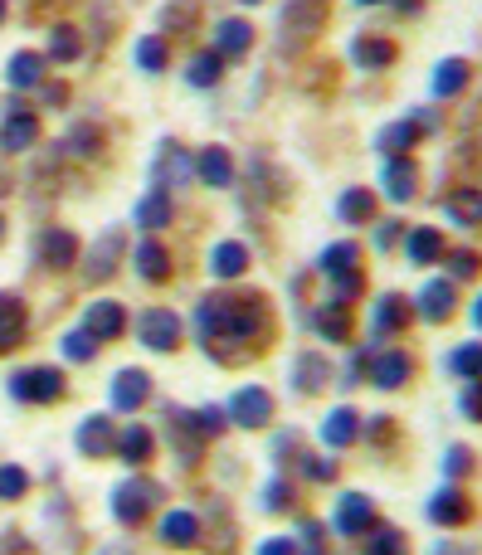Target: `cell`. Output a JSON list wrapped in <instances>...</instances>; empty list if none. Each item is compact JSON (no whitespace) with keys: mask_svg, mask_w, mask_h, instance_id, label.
Segmentation results:
<instances>
[{"mask_svg":"<svg viewBox=\"0 0 482 555\" xmlns=\"http://www.w3.org/2000/svg\"><path fill=\"white\" fill-rule=\"evenodd\" d=\"M10 390L20 395V400H39V405H49V400H59L64 395V375L49 366H35V370H20L15 380H10Z\"/></svg>","mask_w":482,"mask_h":555,"instance_id":"obj_1","label":"cell"},{"mask_svg":"<svg viewBox=\"0 0 482 555\" xmlns=\"http://www.w3.org/2000/svg\"><path fill=\"white\" fill-rule=\"evenodd\" d=\"M156 502V487H151L147 478H127L117 492H112V512H117V521H142L147 517V507Z\"/></svg>","mask_w":482,"mask_h":555,"instance_id":"obj_2","label":"cell"},{"mask_svg":"<svg viewBox=\"0 0 482 555\" xmlns=\"http://www.w3.org/2000/svg\"><path fill=\"white\" fill-rule=\"evenodd\" d=\"M142 341H147L151 351H176L181 346V322L171 317V312H142Z\"/></svg>","mask_w":482,"mask_h":555,"instance_id":"obj_3","label":"cell"},{"mask_svg":"<svg viewBox=\"0 0 482 555\" xmlns=\"http://www.w3.org/2000/svg\"><path fill=\"white\" fill-rule=\"evenodd\" d=\"M366 526H375L371 502H366L361 492L341 497V507H336V531H341V536H356V531H366Z\"/></svg>","mask_w":482,"mask_h":555,"instance_id":"obj_4","label":"cell"},{"mask_svg":"<svg viewBox=\"0 0 482 555\" xmlns=\"http://www.w3.org/2000/svg\"><path fill=\"white\" fill-rule=\"evenodd\" d=\"M229 414H234L244 429H259L263 419L273 414V405H268V395H263V390H239V395H234V405H229Z\"/></svg>","mask_w":482,"mask_h":555,"instance_id":"obj_5","label":"cell"},{"mask_svg":"<svg viewBox=\"0 0 482 555\" xmlns=\"http://www.w3.org/2000/svg\"><path fill=\"white\" fill-rule=\"evenodd\" d=\"M147 390H151V380L142 375V370H122V375L112 380V405H117V409H137L142 400H147Z\"/></svg>","mask_w":482,"mask_h":555,"instance_id":"obj_6","label":"cell"},{"mask_svg":"<svg viewBox=\"0 0 482 555\" xmlns=\"http://www.w3.org/2000/svg\"><path fill=\"white\" fill-rule=\"evenodd\" d=\"M20 336H25V307H20V297L0 293V351L20 346Z\"/></svg>","mask_w":482,"mask_h":555,"instance_id":"obj_7","label":"cell"},{"mask_svg":"<svg viewBox=\"0 0 482 555\" xmlns=\"http://www.w3.org/2000/svg\"><path fill=\"white\" fill-rule=\"evenodd\" d=\"M137 273H142L147 283H166V278H171V259H166V249H161L156 239H142V249H137Z\"/></svg>","mask_w":482,"mask_h":555,"instance_id":"obj_8","label":"cell"},{"mask_svg":"<svg viewBox=\"0 0 482 555\" xmlns=\"http://www.w3.org/2000/svg\"><path fill=\"white\" fill-rule=\"evenodd\" d=\"M35 142V117H25V112H10L5 117V127H0V147L5 151H20Z\"/></svg>","mask_w":482,"mask_h":555,"instance_id":"obj_9","label":"cell"},{"mask_svg":"<svg viewBox=\"0 0 482 555\" xmlns=\"http://www.w3.org/2000/svg\"><path fill=\"white\" fill-rule=\"evenodd\" d=\"M122 332V307L117 302H98V307H88V336H117Z\"/></svg>","mask_w":482,"mask_h":555,"instance_id":"obj_10","label":"cell"},{"mask_svg":"<svg viewBox=\"0 0 482 555\" xmlns=\"http://www.w3.org/2000/svg\"><path fill=\"white\" fill-rule=\"evenodd\" d=\"M39 254H44V263H49V268H69V263L78 259V244H74V234H44V244H39Z\"/></svg>","mask_w":482,"mask_h":555,"instance_id":"obj_11","label":"cell"},{"mask_svg":"<svg viewBox=\"0 0 482 555\" xmlns=\"http://www.w3.org/2000/svg\"><path fill=\"white\" fill-rule=\"evenodd\" d=\"M215 39H220V54H244V49L254 44V30H249L244 20H220Z\"/></svg>","mask_w":482,"mask_h":555,"instance_id":"obj_12","label":"cell"},{"mask_svg":"<svg viewBox=\"0 0 482 555\" xmlns=\"http://www.w3.org/2000/svg\"><path fill=\"white\" fill-rule=\"evenodd\" d=\"M78 448H83V453H93V458H98V453H108V448H112V424H108V419H88V424L78 429Z\"/></svg>","mask_w":482,"mask_h":555,"instance_id":"obj_13","label":"cell"},{"mask_svg":"<svg viewBox=\"0 0 482 555\" xmlns=\"http://www.w3.org/2000/svg\"><path fill=\"white\" fill-rule=\"evenodd\" d=\"M39 74H44L39 54H15L10 59V88H39Z\"/></svg>","mask_w":482,"mask_h":555,"instance_id":"obj_14","label":"cell"},{"mask_svg":"<svg viewBox=\"0 0 482 555\" xmlns=\"http://www.w3.org/2000/svg\"><path fill=\"white\" fill-rule=\"evenodd\" d=\"M200 176H205V185H224L234 171H229V156H224L220 147H210L205 156H200Z\"/></svg>","mask_w":482,"mask_h":555,"instance_id":"obj_15","label":"cell"},{"mask_svg":"<svg viewBox=\"0 0 482 555\" xmlns=\"http://www.w3.org/2000/svg\"><path fill=\"white\" fill-rule=\"evenodd\" d=\"M161 536H166L171 546H190V541H195V517H190V512H171L166 526H161Z\"/></svg>","mask_w":482,"mask_h":555,"instance_id":"obj_16","label":"cell"},{"mask_svg":"<svg viewBox=\"0 0 482 555\" xmlns=\"http://www.w3.org/2000/svg\"><path fill=\"white\" fill-rule=\"evenodd\" d=\"M244 263H249V254H244L239 244H220V249H215V273H220V278H239Z\"/></svg>","mask_w":482,"mask_h":555,"instance_id":"obj_17","label":"cell"},{"mask_svg":"<svg viewBox=\"0 0 482 555\" xmlns=\"http://www.w3.org/2000/svg\"><path fill=\"white\" fill-rule=\"evenodd\" d=\"M122 458H127L132 468H137V463H147V458H151V434H147V429H127V434H122Z\"/></svg>","mask_w":482,"mask_h":555,"instance_id":"obj_18","label":"cell"},{"mask_svg":"<svg viewBox=\"0 0 482 555\" xmlns=\"http://www.w3.org/2000/svg\"><path fill=\"white\" fill-rule=\"evenodd\" d=\"M137 220L147 224V229H161V224L171 220V205H166V195H147V200L137 205Z\"/></svg>","mask_w":482,"mask_h":555,"instance_id":"obj_19","label":"cell"},{"mask_svg":"<svg viewBox=\"0 0 482 555\" xmlns=\"http://www.w3.org/2000/svg\"><path fill=\"white\" fill-rule=\"evenodd\" d=\"M112 263H117V234H108V239L93 249V259H88V283H98L103 268H112Z\"/></svg>","mask_w":482,"mask_h":555,"instance_id":"obj_20","label":"cell"},{"mask_svg":"<svg viewBox=\"0 0 482 555\" xmlns=\"http://www.w3.org/2000/svg\"><path fill=\"white\" fill-rule=\"evenodd\" d=\"M322 380H327V361H322V356H302V361H297V385H302V390H317Z\"/></svg>","mask_w":482,"mask_h":555,"instance_id":"obj_21","label":"cell"},{"mask_svg":"<svg viewBox=\"0 0 482 555\" xmlns=\"http://www.w3.org/2000/svg\"><path fill=\"white\" fill-rule=\"evenodd\" d=\"M434 521H444V526L468 521V502L463 497H434Z\"/></svg>","mask_w":482,"mask_h":555,"instance_id":"obj_22","label":"cell"},{"mask_svg":"<svg viewBox=\"0 0 482 555\" xmlns=\"http://www.w3.org/2000/svg\"><path fill=\"white\" fill-rule=\"evenodd\" d=\"M49 54H54V59H78V30L59 25V30H54V44H49Z\"/></svg>","mask_w":482,"mask_h":555,"instance_id":"obj_23","label":"cell"},{"mask_svg":"<svg viewBox=\"0 0 482 555\" xmlns=\"http://www.w3.org/2000/svg\"><path fill=\"white\" fill-rule=\"evenodd\" d=\"M137 64H142V69H151V74H156V69H166V44H161V39H142Z\"/></svg>","mask_w":482,"mask_h":555,"instance_id":"obj_24","label":"cell"},{"mask_svg":"<svg viewBox=\"0 0 482 555\" xmlns=\"http://www.w3.org/2000/svg\"><path fill=\"white\" fill-rule=\"evenodd\" d=\"M351 429H356V414H351V409L332 414V419H327V444H346V439H351Z\"/></svg>","mask_w":482,"mask_h":555,"instance_id":"obj_25","label":"cell"},{"mask_svg":"<svg viewBox=\"0 0 482 555\" xmlns=\"http://www.w3.org/2000/svg\"><path fill=\"white\" fill-rule=\"evenodd\" d=\"M453 220H468V224H478L482 220V195H453Z\"/></svg>","mask_w":482,"mask_h":555,"instance_id":"obj_26","label":"cell"},{"mask_svg":"<svg viewBox=\"0 0 482 555\" xmlns=\"http://www.w3.org/2000/svg\"><path fill=\"white\" fill-rule=\"evenodd\" d=\"M424 312H429V322H444V312H448V283H434V288L424 293Z\"/></svg>","mask_w":482,"mask_h":555,"instance_id":"obj_27","label":"cell"},{"mask_svg":"<svg viewBox=\"0 0 482 555\" xmlns=\"http://www.w3.org/2000/svg\"><path fill=\"white\" fill-rule=\"evenodd\" d=\"M341 215H346V220H366V215H371V195H366V190H351L346 205H341Z\"/></svg>","mask_w":482,"mask_h":555,"instance_id":"obj_28","label":"cell"},{"mask_svg":"<svg viewBox=\"0 0 482 555\" xmlns=\"http://www.w3.org/2000/svg\"><path fill=\"white\" fill-rule=\"evenodd\" d=\"M385 185H390V195H395V200H405V195H409V166H405V161H390Z\"/></svg>","mask_w":482,"mask_h":555,"instance_id":"obj_29","label":"cell"},{"mask_svg":"<svg viewBox=\"0 0 482 555\" xmlns=\"http://www.w3.org/2000/svg\"><path fill=\"white\" fill-rule=\"evenodd\" d=\"M25 487H30V478L20 468H0V497H20Z\"/></svg>","mask_w":482,"mask_h":555,"instance_id":"obj_30","label":"cell"},{"mask_svg":"<svg viewBox=\"0 0 482 555\" xmlns=\"http://www.w3.org/2000/svg\"><path fill=\"white\" fill-rule=\"evenodd\" d=\"M64 351H69L74 361H93V336H88V332L64 336Z\"/></svg>","mask_w":482,"mask_h":555,"instance_id":"obj_31","label":"cell"},{"mask_svg":"<svg viewBox=\"0 0 482 555\" xmlns=\"http://www.w3.org/2000/svg\"><path fill=\"white\" fill-rule=\"evenodd\" d=\"M409 254H414V259H434V254H439V234H434V229H424V234H414V244H409Z\"/></svg>","mask_w":482,"mask_h":555,"instance_id":"obj_32","label":"cell"},{"mask_svg":"<svg viewBox=\"0 0 482 555\" xmlns=\"http://www.w3.org/2000/svg\"><path fill=\"white\" fill-rule=\"evenodd\" d=\"M375 380H380V385H400V380H405V356H390L385 366H375Z\"/></svg>","mask_w":482,"mask_h":555,"instance_id":"obj_33","label":"cell"},{"mask_svg":"<svg viewBox=\"0 0 482 555\" xmlns=\"http://www.w3.org/2000/svg\"><path fill=\"white\" fill-rule=\"evenodd\" d=\"M463 78H468V64H444V69H439V93L463 88Z\"/></svg>","mask_w":482,"mask_h":555,"instance_id":"obj_34","label":"cell"},{"mask_svg":"<svg viewBox=\"0 0 482 555\" xmlns=\"http://www.w3.org/2000/svg\"><path fill=\"white\" fill-rule=\"evenodd\" d=\"M371 555H405V536H400V531H385V536H375Z\"/></svg>","mask_w":482,"mask_h":555,"instance_id":"obj_35","label":"cell"},{"mask_svg":"<svg viewBox=\"0 0 482 555\" xmlns=\"http://www.w3.org/2000/svg\"><path fill=\"white\" fill-rule=\"evenodd\" d=\"M453 370H468V375H478V370H482V346H468V351H453Z\"/></svg>","mask_w":482,"mask_h":555,"instance_id":"obj_36","label":"cell"},{"mask_svg":"<svg viewBox=\"0 0 482 555\" xmlns=\"http://www.w3.org/2000/svg\"><path fill=\"white\" fill-rule=\"evenodd\" d=\"M190 78H195L200 88H210V83L220 78V64H215V59H195V64H190Z\"/></svg>","mask_w":482,"mask_h":555,"instance_id":"obj_37","label":"cell"},{"mask_svg":"<svg viewBox=\"0 0 482 555\" xmlns=\"http://www.w3.org/2000/svg\"><path fill=\"white\" fill-rule=\"evenodd\" d=\"M453 273H478V259L473 254H453Z\"/></svg>","mask_w":482,"mask_h":555,"instance_id":"obj_38","label":"cell"},{"mask_svg":"<svg viewBox=\"0 0 482 555\" xmlns=\"http://www.w3.org/2000/svg\"><path fill=\"white\" fill-rule=\"evenodd\" d=\"M259 555H297L293 546H288V541H268V546H263Z\"/></svg>","mask_w":482,"mask_h":555,"instance_id":"obj_39","label":"cell"},{"mask_svg":"<svg viewBox=\"0 0 482 555\" xmlns=\"http://www.w3.org/2000/svg\"><path fill=\"white\" fill-rule=\"evenodd\" d=\"M395 5H400V10H414V5H419V0H395Z\"/></svg>","mask_w":482,"mask_h":555,"instance_id":"obj_40","label":"cell"},{"mask_svg":"<svg viewBox=\"0 0 482 555\" xmlns=\"http://www.w3.org/2000/svg\"><path fill=\"white\" fill-rule=\"evenodd\" d=\"M0 20H5V0H0Z\"/></svg>","mask_w":482,"mask_h":555,"instance_id":"obj_41","label":"cell"},{"mask_svg":"<svg viewBox=\"0 0 482 555\" xmlns=\"http://www.w3.org/2000/svg\"><path fill=\"white\" fill-rule=\"evenodd\" d=\"M356 5H375V0H356Z\"/></svg>","mask_w":482,"mask_h":555,"instance_id":"obj_42","label":"cell"},{"mask_svg":"<svg viewBox=\"0 0 482 555\" xmlns=\"http://www.w3.org/2000/svg\"><path fill=\"white\" fill-rule=\"evenodd\" d=\"M478 322H482V302H478Z\"/></svg>","mask_w":482,"mask_h":555,"instance_id":"obj_43","label":"cell"},{"mask_svg":"<svg viewBox=\"0 0 482 555\" xmlns=\"http://www.w3.org/2000/svg\"><path fill=\"white\" fill-rule=\"evenodd\" d=\"M0 229H5V224H0Z\"/></svg>","mask_w":482,"mask_h":555,"instance_id":"obj_44","label":"cell"},{"mask_svg":"<svg viewBox=\"0 0 482 555\" xmlns=\"http://www.w3.org/2000/svg\"><path fill=\"white\" fill-rule=\"evenodd\" d=\"M249 5H254V0H249Z\"/></svg>","mask_w":482,"mask_h":555,"instance_id":"obj_45","label":"cell"}]
</instances>
